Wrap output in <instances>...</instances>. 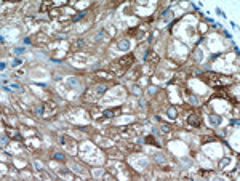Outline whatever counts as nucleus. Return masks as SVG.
Wrapping results in <instances>:
<instances>
[{
    "label": "nucleus",
    "instance_id": "nucleus-15",
    "mask_svg": "<svg viewBox=\"0 0 240 181\" xmlns=\"http://www.w3.org/2000/svg\"><path fill=\"white\" fill-rule=\"evenodd\" d=\"M229 162H231V159H229V157H226V159H221V160H219V167H226Z\"/></svg>",
    "mask_w": 240,
    "mask_h": 181
},
{
    "label": "nucleus",
    "instance_id": "nucleus-4",
    "mask_svg": "<svg viewBox=\"0 0 240 181\" xmlns=\"http://www.w3.org/2000/svg\"><path fill=\"white\" fill-rule=\"evenodd\" d=\"M134 61V56L133 54H125L123 58H120L119 61H117V63L119 64H122V66H128V64H131Z\"/></svg>",
    "mask_w": 240,
    "mask_h": 181
},
{
    "label": "nucleus",
    "instance_id": "nucleus-5",
    "mask_svg": "<svg viewBox=\"0 0 240 181\" xmlns=\"http://www.w3.org/2000/svg\"><path fill=\"white\" fill-rule=\"evenodd\" d=\"M208 122H210V125H213V127H218V125L222 122V117H219V115H210V117H208Z\"/></svg>",
    "mask_w": 240,
    "mask_h": 181
},
{
    "label": "nucleus",
    "instance_id": "nucleus-2",
    "mask_svg": "<svg viewBox=\"0 0 240 181\" xmlns=\"http://www.w3.org/2000/svg\"><path fill=\"white\" fill-rule=\"evenodd\" d=\"M144 59L147 61V63H152V64H157L158 63V54L155 52H152V50H149L146 54H144Z\"/></svg>",
    "mask_w": 240,
    "mask_h": 181
},
{
    "label": "nucleus",
    "instance_id": "nucleus-9",
    "mask_svg": "<svg viewBox=\"0 0 240 181\" xmlns=\"http://www.w3.org/2000/svg\"><path fill=\"white\" fill-rule=\"evenodd\" d=\"M96 77H101V78H107V80H110V78H112V74H110V72H106V71H99V72H96Z\"/></svg>",
    "mask_w": 240,
    "mask_h": 181
},
{
    "label": "nucleus",
    "instance_id": "nucleus-25",
    "mask_svg": "<svg viewBox=\"0 0 240 181\" xmlns=\"http://www.w3.org/2000/svg\"><path fill=\"white\" fill-rule=\"evenodd\" d=\"M11 88H15V90H19V91H21V90H22V88H21V87H19V85H18V83H13V85H11Z\"/></svg>",
    "mask_w": 240,
    "mask_h": 181
},
{
    "label": "nucleus",
    "instance_id": "nucleus-3",
    "mask_svg": "<svg viewBox=\"0 0 240 181\" xmlns=\"http://www.w3.org/2000/svg\"><path fill=\"white\" fill-rule=\"evenodd\" d=\"M187 124L191 125V127H198V125H200V117H198L197 114H191L187 117Z\"/></svg>",
    "mask_w": 240,
    "mask_h": 181
},
{
    "label": "nucleus",
    "instance_id": "nucleus-26",
    "mask_svg": "<svg viewBox=\"0 0 240 181\" xmlns=\"http://www.w3.org/2000/svg\"><path fill=\"white\" fill-rule=\"evenodd\" d=\"M191 103H192V104H198L197 98H195V96H191Z\"/></svg>",
    "mask_w": 240,
    "mask_h": 181
},
{
    "label": "nucleus",
    "instance_id": "nucleus-12",
    "mask_svg": "<svg viewBox=\"0 0 240 181\" xmlns=\"http://www.w3.org/2000/svg\"><path fill=\"white\" fill-rule=\"evenodd\" d=\"M167 114H168V117L173 120V119H176V107H168L167 109Z\"/></svg>",
    "mask_w": 240,
    "mask_h": 181
},
{
    "label": "nucleus",
    "instance_id": "nucleus-16",
    "mask_svg": "<svg viewBox=\"0 0 240 181\" xmlns=\"http://www.w3.org/2000/svg\"><path fill=\"white\" fill-rule=\"evenodd\" d=\"M6 133H8L10 136H15V138H19V133H16L15 130H11V128H6Z\"/></svg>",
    "mask_w": 240,
    "mask_h": 181
},
{
    "label": "nucleus",
    "instance_id": "nucleus-11",
    "mask_svg": "<svg viewBox=\"0 0 240 181\" xmlns=\"http://www.w3.org/2000/svg\"><path fill=\"white\" fill-rule=\"evenodd\" d=\"M94 91H96V95H104V91H107V85H98L96 88H94Z\"/></svg>",
    "mask_w": 240,
    "mask_h": 181
},
{
    "label": "nucleus",
    "instance_id": "nucleus-21",
    "mask_svg": "<svg viewBox=\"0 0 240 181\" xmlns=\"http://www.w3.org/2000/svg\"><path fill=\"white\" fill-rule=\"evenodd\" d=\"M43 111H45V106H43V104H40L39 107H37V114H43Z\"/></svg>",
    "mask_w": 240,
    "mask_h": 181
},
{
    "label": "nucleus",
    "instance_id": "nucleus-10",
    "mask_svg": "<svg viewBox=\"0 0 240 181\" xmlns=\"http://www.w3.org/2000/svg\"><path fill=\"white\" fill-rule=\"evenodd\" d=\"M67 83H69L70 87H77V88L80 87V82H79V78H75V77H69V78H67Z\"/></svg>",
    "mask_w": 240,
    "mask_h": 181
},
{
    "label": "nucleus",
    "instance_id": "nucleus-30",
    "mask_svg": "<svg viewBox=\"0 0 240 181\" xmlns=\"http://www.w3.org/2000/svg\"><path fill=\"white\" fill-rule=\"evenodd\" d=\"M24 43H30V37H26V39H24Z\"/></svg>",
    "mask_w": 240,
    "mask_h": 181
},
{
    "label": "nucleus",
    "instance_id": "nucleus-7",
    "mask_svg": "<svg viewBox=\"0 0 240 181\" xmlns=\"http://www.w3.org/2000/svg\"><path fill=\"white\" fill-rule=\"evenodd\" d=\"M117 112H120V107H115V109H106V111H104V117H112V115H115Z\"/></svg>",
    "mask_w": 240,
    "mask_h": 181
},
{
    "label": "nucleus",
    "instance_id": "nucleus-24",
    "mask_svg": "<svg viewBox=\"0 0 240 181\" xmlns=\"http://www.w3.org/2000/svg\"><path fill=\"white\" fill-rule=\"evenodd\" d=\"M24 52V48H15V54H21Z\"/></svg>",
    "mask_w": 240,
    "mask_h": 181
},
{
    "label": "nucleus",
    "instance_id": "nucleus-27",
    "mask_svg": "<svg viewBox=\"0 0 240 181\" xmlns=\"http://www.w3.org/2000/svg\"><path fill=\"white\" fill-rule=\"evenodd\" d=\"M195 58H197V59H200V58H202V52H200V50H197V53H195Z\"/></svg>",
    "mask_w": 240,
    "mask_h": 181
},
{
    "label": "nucleus",
    "instance_id": "nucleus-29",
    "mask_svg": "<svg viewBox=\"0 0 240 181\" xmlns=\"http://www.w3.org/2000/svg\"><path fill=\"white\" fill-rule=\"evenodd\" d=\"M155 90H157L155 87H151V88H149V93H152V95H154V93H155Z\"/></svg>",
    "mask_w": 240,
    "mask_h": 181
},
{
    "label": "nucleus",
    "instance_id": "nucleus-17",
    "mask_svg": "<svg viewBox=\"0 0 240 181\" xmlns=\"http://www.w3.org/2000/svg\"><path fill=\"white\" fill-rule=\"evenodd\" d=\"M146 143H149V144H158L154 136H146Z\"/></svg>",
    "mask_w": 240,
    "mask_h": 181
},
{
    "label": "nucleus",
    "instance_id": "nucleus-14",
    "mask_svg": "<svg viewBox=\"0 0 240 181\" xmlns=\"http://www.w3.org/2000/svg\"><path fill=\"white\" fill-rule=\"evenodd\" d=\"M87 15V11H82V13H77V15L75 16H74V18H72V21H79V19H82L83 18V16H85Z\"/></svg>",
    "mask_w": 240,
    "mask_h": 181
},
{
    "label": "nucleus",
    "instance_id": "nucleus-23",
    "mask_svg": "<svg viewBox=\"0 0 240 181\" xmlns=\"http://www.w3.org/2000/svg\"><path fill=\"white\" fill-rule=\"evenodd\" d=\"M213 139H215L213 136H203V138H202V141H203V143H207V141H213Z\"/></svg>",
    "mask_w": 240,
    "mask_h": 181
},
{
    "label": "nucleus",
    "instance_id": "nucleus-18",
    "mask_svg": "<svg viewBox=\"0 0 240 181\" xmlns=\"http://www.w3.org/2000/svg\"><path fill=\"white\" fill-rule=\"evenodd\" d=\"M53 157H55V159H58V160H66L64 154H61V152H55V154H53Z\"/></svg>",
    "mask_w": 240,
    "mask_h": 181
},
{
    "label": "nucleus",
    "instance_id": "nucleus-22",
    "mask_svg": "<svg viewBox=\"0 0 240 181\" xmlns=\"http://www.w3.org/2000/svg\"><path fill=\"white\" fill-rule=\"evenodd\" d=\"M154 159L157 160V162H163V155H162V154H155Z\"/></svg>",
    "mask_w": 240,
    "mask_h": 181
},
{
    "label": "nucleus",
    "instance_id": "nucleus-1",
    "mask_svg": "<svg viewBox=\"0 0 240 181\" xmlns=\"http://www.w3.org/2000/svg\"><path fill=\"white\" fill-rule=\"evenodd\" d=\"M224 78L226 77L219 76V74H216V72H208V74H205V76H202V80H203L205 83L211 85V87H219V85L226 83Z\"/></svg>",
    "mask_w": 240,
    "mask_h": 181
},
{
    "label": "nucleus",
    "instance_id": "nucleus-19",
    "mask_svg": "<svg viewBox=\"0 0 240 181\" xmlns=\"http://www.w3.org/2000/svg\"><path fill=\"white\" fill-rule=\"evenodd\" d=\"M133 93L136 95V96H141V88L138 87V85H133Z\"/></svg>",
    "mask_w": 240,
    "mask_h": 181
},
{
    "label": "nucleus",
    "instance_id": "nucleus-13",
    "mask_svg": "<svg viewBox=\"0 0 240 181\" xmlns=\"http://www.w3.org/2000/svg\"><path fill=\"white\" fill-rule=\"evenodd\" d=\"M80 47H83V40H77V42L72 45V48H70V50H72V52H75V50L80 48Z\"/></svg>",
    "mask_w": 240,
    "mask_h": 181
},
{
    "label": "nucleus",
    "instance_id": "nucleus-6",
    "mask_svg": "<svg viewBox=\"0 0 240 181\" xmlns=\"http://www.w3.org/2000/svg\"><path fill=\"white\" fill-rule=\"evenodd\" d=\"M109 39V35H107L104 30H99L98 34H94V37H93V40H96V42H99V40H107Z\"/></svg>",
    "mask_w": 240,
    "mask_h": 181
},
{
    "label": "nucleus",
    "instance_id": "nucleus-8",
    "mask_svg": "<svg viewBox=\"0 0 240 181\" xmlns=\"http://www.w3.org/2000/svg\"><path fill=\"white\" fill-rule=\"evenodd\" d=\"M119 48L122 50V52H127V50L130 48V40H120V42H119Z\"/></svg>",
    "mask_w": 240,
    "mask_h": 181
},
{
    "label": "nucleus",
    "instance_id": "nucleus-28",
    "mask_svg": "<svg viewBox=\"0 0 240 181\" xmlns=\"http://www.w3.org/2000/svg\"><path fill=\"white\" fill-rule=\"evenodd\" d=\"M19 64H21V59H15V61H13V66H19Z\"/></svg>",
    "mask_w": 240,
    "mask_h": 181
},
{
    "label": "nucleus",
    "instance_id": "nucleus-20",
    "mask_svg": "<svg viewBox=\"0 0 240 181\" xmlns=\"http://www.w3.org/2000/svg\"><path fill=\"white\" fill-rule=\"evenodd\" d=\"M160 128H162V131H163V133H168L171 130V127H170V125H167V124H162Z\"/></svg>",
    "mask_w": 240,
    "mask_h": 181
}]
</instances>
